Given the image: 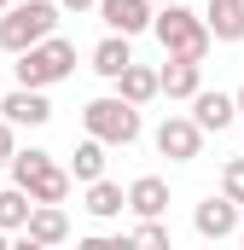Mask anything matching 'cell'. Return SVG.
I'll use <instances>...</instances> for the list:
<instances>
[{
    "mask_svg": "<svg viewBox=\"0 0 244 250\" xmlns=\"http://www.w3.org/2000/svg\"><path fill=\"white\" fill-rule=\"evenodd\" d=\"M203 87V59H169L157 70V93H169V99H192Z\"/></svg>",
    "mask_w": 244,
    "mask_h": 250,
    "instance_id": "8fae6325",
    "label": "cell"
},
{
    "mask_svg": "<svg viewBox=\"0 0 244 250\" xmlns=\"http://www.w3.org/2000/svg\"><path fill=\"white\" fill-rule=\"evenodd\" d=\"M192 227H198V239H215V245H221V239L239 233V204H233L227 192H221V198H203V204L192 209Z\"/></svg>",
    "mask_w": 244,
    "mask_h": 250,
    "instance_id": "ba28073f",
    "label": "cell"
},
{
    "mask_svg": "<svg viewBox=\"0 0 244 250\" xmlns=\"http://www.w3.org/2000/svg\"><path fill=\"white\" fill-rule=\"evenodd\" d=\"M122 64H134V47H128V35H117V29H111V35L93 47V70H99L105 82H117V76H122Z\"/></svg>",
    "mask_w": 244,
    "mask_h": 250,
    "instance_id": "e0dca14e",
    "label": "cell"
},
{
    "mask_svg": "<svg viewBox=\"0 0 244 250\" xmlns=\"http://www.w3.org/2000/svg\"><path fill=\"white\" fill-rule=\"evenodd\" d=\"M105 151H111V146L87 134V140L76 146V157H70V181H81V187H87V181H99V175H105Z\"/></svg>",
    "mask_w": 244,
    "mask_h": 250,
    "instance_id": "ac0fdd59",
    "label": "cell"
},
{
    "mask_svg": "<svg viewBox=\"0 0 244 250\" xmlns=\"http://www.w3.org/2000/svg\"><path fill=\"white\" fill-rule=\"evenodd\" d=\"M233 117H239V105H233V93H209V87H198L192 93V123L203 128V134H221V128H233Z\"/></svg>",
    "mask_w": 244,
    "mask_h": 250,
    "instance_id": "30bf717a",
    "label": "cell"
},
{
    "mask_svg": "<svg viewBox=\"0 0 244 250\" xmlns=\"http://www.w3.org/2000/svg\"><path fill=\"white\" fill-rule=\"evenodd\" d=\"M203 29H209V41H244V0H209Z\"/></svg>",
    "mask_w": 244,
    "mask_h": 250,
    "instance_id": "7c38bea8",
    "label": "cell"
},
{
    "mask_svg": "<svg viewBox=\"0 0 244 250\" xmlns=\"http://www.w3.org/2000/svg\"><path fill=\"white\" fill-rule=\"evenodd\" d=\"M70 187H76V181H70V169H59L53 157H47V163L23 181V192H29L35 204H64V198H70Z\"/></svg>",
    "mask_w": 244,
    "mask_h": 250,
    "instance_id": "4fadbf2b",
    "label": "cell"
},
{
    "mask_svg": "<svg viewBox=\"0 0 244 250\" xmlns=\"http://www.w3.org/2000/svg\"><path fill=\"white\" fill-rule=\"evenodd\" d=\"M122 198H128L134 215H163V209H169V181H163V175H140Z\"/></svg>",
    "mask_w": 244,
    "mask_h": 250,
    "instance_id": "5bb4252c",
    "label": "cell"
},
{
    "mask_svg": "<svg viewBox=\"0 0 244 250\" xmlns=\"http://www.w3.org/2000/svg\"><path fill=\"white\" fill-rule=\"evenodd\" d=\"M151 0H99V18H105V29H117V35H145L151 29Z\"/></svg>",
    "mask_w": 244,
    "mask_h": 250,
    "instance_id": "9c48e42d",
    "label": "cell"
},
{
    "mask_svg": "<svg viewBox=\"0 0 244 250\" xmlns=\"http://www.w3.org/2000/svg\"><path fill=\"white\" fill-rule=\"evenodd\" d=\"M12 151H18V128L0 117V169H6V157H12Z\"/></svg>",
    "mask_w": 244,
    "mask_h": 250,
    "instance_id": "7402d4cb",
    "label": "cell"
},
{
    "mask_svg": "<svg viewBox=\"0 0 244 250\" xmlns=\"http://www.w3.org/2000/svg\"><path fill=\"white\" fill-rule=\"evenodd\" d=\"M87 6H99V0H59V12H87Z\"/></svg>",
    "mask_w": 244,
    "mask_h": 250,
    "instance_id": "603a6c76",
    "label": "cell"
},
{
    "mask_svg": "<svg viewBox=\"0 0 244 250\" xmlns=\"http://www.w3.org/2000/svg\"><path fill=\"white\" fill-rule=\"evenodd\" d=\"M6 6H12V0H0V12H6Z\"/></svg>",
    "mask_w": 244,
    "mask_h": 250,
    "instance_id": "4316f807",
    "label": "cell"
},
{
    "mask_svg": "<svg viewBox=\"0 0 244 250\" xmlns=\"http://www.w3.org/2000/svg\"><path fill=\"white\" fill-rule=\"evenodd\" d=\"M12 76H18V87H53V82H64L70 70H76V47L64 41L59 29L47 35V41H35V47H23V53H12Z\"/></svg>",
    "mask_w": 244,
    "mask_h": 250,
    "instance_id": "7a4b0ae2",
    "label": "cell"
},
{
    "mask_svg": "<svg viewBox=\"0 0 244 250\" xmlns=\"http://www.w3.org/2000/svg\"><path fill=\"white\" fill-rule=\"evenodd\" d=\"M6 239H12V233H6V227H0V250H6Z\"/></svg>",
    "mask_w": 244,
    "mask_h": 250,
    "instance_id": "d4e9b609",
    "label": "cell"
},
{
    "mask_svg": "<svg viewBox=\"0 0 244 250\" xmlns=\"http://www.w3.org/2000/svg\"><path fill=\"white\" fill-rule=\"evenodd\" d=\"M151 6H169V0H151Z\"/></svg>",
    "mask_w": 244,
    "mask_h": 250,
    "instance_id": "484cf974",
    "label": "cell"
},
{
    "mask_svg": "<svg viewBox=\"0 0 244 250\" xmlns=\"http://www.w3.org/2000/svg\"><path fill=\"white\" fill-rule=\"evenodd\" d=\"M233 105H239V117H244V87H239V93H233Z\"/></svg>",
    "mask_w": 244,
    "mask_h": 250,
    "instance_id": "cb8c5ba5",
    "label": "cell"
},
{
    "mask_svg": "<svg viewBox=\"0 0 244 250\" xmlns=\"http://www.w3.org/2000/svg\"><path fill=\"white\" fill-rule=\"evenodd\" d=\"M29 209H35V198L23 187H12V181H0V227L6 233H18L23 221H29Z\"/></svg>",
    "mask_w": 244,
    "mask_h": 250,
    "instance_id": "d6986e66",
    "label": "cell"
},
{
    "mask_svg": "<svg viewBox=\"0 0 244 250\" xmlns=\"http://www.w3.org/2000/svg\"><path fill=\"white\" fill-rule=\"evenodd\" d=\"M81 209H87L93 221H111V215L128 209V198H122L117 181H105V175H99V181H87V204H81Z\"/></svg>",
    "mask_w": 244,
    "mask_h": 250,
    "instance_id": "2e32d148",
    "label": "cell"
},
{
    "mask_svg": "<svg viewBox=\"0 0 244 250\" xmlns=\"http://www.w3.org/2000/svg\"><path fill=\"white\" fill-rule=\"evenodd\" d=\"M47 157H53V151H41V146H29V151H12V157H6V181H12V187H23V181H29V175H35Z\"/></svg>",
    "mask_w": 244,
    "mask_h": 250,
    "instance_id": "ffe728a7",
    "label": "cell"
},
{
    "mask_svg": "<svg viewBox=\"0 0 244 250\" xmlns=\"http://www.w3.org/2000/svg\"><path fill=\"white\" fill-rule=\"evenodd\" d=\"M157 151H163L169 163H192V157L203 151V128L192 123V117H163V123H157Z\"/></svg>",
    "mask_w": 244,
    "mask_h": 250,
    "instance_id": "8992f818",
    "label": "cell"
},
{
    "mask_svg": "<svg viewBox=\"0 0 244 250\" xmlns=\"http://www.w3.org/2000/svg\"><path fill=\"white\" fill-rule=\"evenodd\" d=\"M18 233H23V239H18L23 250L64 245V239H70V215H64V204H35V209H29V221H23Z\"/></svg>",
    "mask_w": 244,
    "mask_h": 250,
    "instance_id": "5b68a950",
    "label": "cell"
},
{
    "mask_svg": "<svg viewBox=\"0 0 244 250\" xmlns=\"http://www.w3.org/2000/svg\"><path fill=\"white\" fill-rule=\"evenodd\" d=\"M59 29V0H23L0 12V53H23Z\"/></svg>",
    "mask_w": 244,
    "mask_h": 250,
    "instance_id": "3957f363",
    "label": "cell"
},
{
    "mask_svg": "<svg viewBox=\"0 0 244 250\" xmlns=\"http://www.w3.org/2000/svg\"><path fill=\"white\" fill-rule=\"evenodd\" d=\"M117 93L128 105H151V99H157V70H151V64H122Z\"/></svg>",
    "mask_w": 244,
    "mask_h": 250,
    "instance_id": "9a60e30c",
    "label": "cell"
},
{
    "mask_svg": "<svg viewBox=\"0 0 244 250\" xmlns=\"http://www.w3.org/2000/svg\"><path fill=\"white\" fill-rule=\"evenodd\" d=\"M81 128H87L93 140H105V146H134V140L145 134L140 105H128L122 93H111V99H87V105H81Z\"/></svg>",
    "mask_w": 244,
    "mask_h": 250,
    "instance_id": "277c9868",
    "label": "cell"
},
{
    "mask_svg": "<svg viewBox=\"0 0 244 250\" xmlns=\"http://www.w3.org/2000/svg\"><path fill=\"white\" fill-rule=\"evenodd\" d=\"M221 192L244 209V157H227V169H221Z\"/></svg>",
    "mask_w": 244,
    "mask_h": 250,
    "instance_id": "44dd1931",
    "label": "cell"
},
{
    "mask_svg": "<svg viewBox=\"0 0 244 250\" xmlns=\"http://www.w3.org/2000/svg\"><path fill=\"white\" fill-rule=\"evenodd\" d=\"M151 35L163 41L169 59H203L209 53V29H203V12H186L181 0L157 6L151 12Z\"/></svg>",
    "mask_w": 244,
    "mask_h": 250,
    "instance_id": "6da1fadb",
    "label": "cell"
},
{
    "mask_svg": "<svg viewBox=\"0 0 244 250\" xmlns=\"http://www.w3.org/2000/svg\"><path fill=\"white\" fill-rule=\"evenodd\" d=\"M0 117L12 128H47L53 123V105H47V87H12L0 99Z\"/></svg>",
    "mask_w": 244,
    "mask_h": 250,
    "instance_id": "52a82bcc",
    "label": "cell"
},
{
    "mask_svg": "<svg viewBox=\"0 0 244 250\" xmlns=\"http://www.w3.org/2000/svg\"><path fill=\"white\" fill-rule=\"evenodd\" d=\"M239 239H244V227H239Z\"/></svg>",
    "mask_w": 244,
    "mask_h": 250,
    "instance_id": "83f0119b",
    "label": "cell"
}]
</instances>
